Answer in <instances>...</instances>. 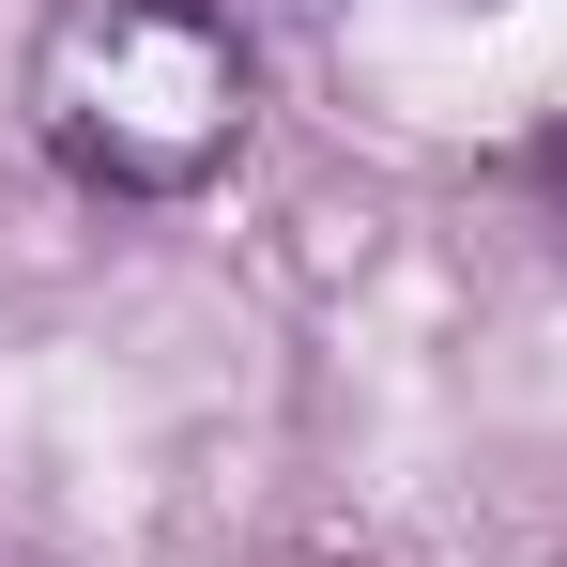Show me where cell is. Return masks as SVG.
<instances>
[{"label": "cell", "instance_id": "cell-1", "mask_svg": "<svg viewBox=\"0 0 567 567\" xmlns=\"http://www.w3.org/2000/svg\"><path fill=\"white\" fill-rule=\"evenodd\" d=\"M31 138L107 199H185L246 154L230 0H62L31 31Z\"/></svg>", "mask_w": 567, "mask_h": 567}]
</instances>
